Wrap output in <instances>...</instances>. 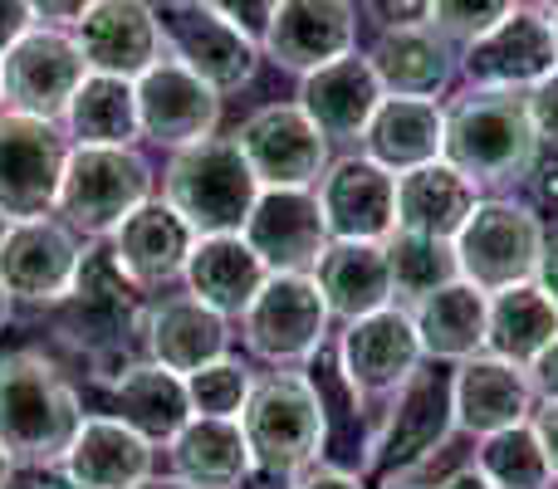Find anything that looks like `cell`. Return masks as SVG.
Returning <instances> with one entry per match:
<instances>
[{"instance_id":"obj_1","label":"cell","mask_w":558,"mask_h":489,"mask_svg":"<svg viewBox=\"0 0 558 489\" xmlns=\"http://www.w3.org/2000/svg\"><path fill=\"white\" fill-rule=\"evenodd\" d=\"M78 426H84V402L54 357L35 347L0 357V451L10 455V465L54 470L74 445Z\"/></svg>"},{"instance_id":"obj_2","label":"cell","mask_w":558,"mask_h":489,"mask_svg":"<svg viewBox=\"0 0 558 489\" xmlns=\"http://www.w3.org/2000/svg\"><path fill=\"white\" fill-rule=\"evenodd\" d=\"M137 294L143 289L118 269L108 241H84L74 289H69V298L54 304V333L64 343H74L78 353L94 357L98 382H118L133 363H143V357L128 353L133 333H143V318H147Z\"/></svg>"},{"instance_id":"obj_3","label":"cell","mask_w":558,"mask_h":489,"mask_svg":"<svg viewBox=\"0 0 558 489\" xmlns=\"http://www.w3.org/2000/svg\"><path fill=\"white\" fill-rule=\"evenodd\" d=\"M241 431L251 445L255 475L294 485L328 451V402L318 396L314 377L279 367V372L255 377V392L241 412Z\"/></svg>"},{"instance_id":"obj_4","label":"cell","mask_w":558,"mask_h":489,"mask_svg":"<svg viewBox=\"0 0 558 489\" xmlns=\"http://www.w3.org/2000/svg\"><path fill=\"white\" fill-rule=\"evenodd\" d=\"M539 133L530 123L524 94L465 88L446 108V162L475 186H510L539 167Z\"/></svg>"},{"instance_id":"obj_5","label":"cell","mask_w":558,"mask_h":489,"mask_svg":"<svg viewBox=\"0 0 558 489\" xmlns=\"http://www.w3.org/2000/svg\"><path fill=\"white\" fill-rule=\"evenodd\" d=\"M162 201L196 235H241L260 201V182L235 137H206L172 152L162 172Z\"/></svg>"},{"instance_id":"obj_6","label":"cell","mask_w":558,"mask_h":489,"mask_svg":"<svg viewBox=\"0 0 558 489\" xmlns=\"http://www.w3.org/2000/svg\"><path fill=\"white\" fill-rule=\"evenodd\" d=\"M456 436V406H451V372L441 367H416L402 387L383 402L373 416V436H367V470L402 480V475L422 470L432 455L446 451Z\"/></svg>"},{"instance_id":"obj_7","label":"cell","mask_w":558,"mask_h":489,"mask_svg":"<svg viewBox=\"0 0 558 489\" xmlns=\"http://www.w3.org/2000/svg\"><path fill=\"white\" fill-rule=\"evenodd\" d=\"M143 201H153V167L137 147H69L54 216L84 241H108Z\"/></svg>"},{"instance_id":"obj_8","label":"cell","mask_w":558,"mask_h":489,"mask_svg":"<svg viewBox=\"0 0 558 489\" xmlns=\"http://www.w3.org/2000/svg\"><path fill=\"white\" fill-rule=\"evenodd\" d=\"M451 245L465 284H475L481 294H500L510 284H530L549 235H544V216L534 206L490 196L475 206Z\"/></svg>"},{"instance_id":"obj_9","label":"cell","mask_w":558,"mask_h":489,"mask_svg":"<svg viewBox=\"0 0 558 489\" xmlns=\"http://www.w3.org/2000/svg\"><path fill=\"white\" fill-rule=\"evenodd\" d=\"M328 304L314 274H270L241 314L245 347L270 367H304L328 343Z\"/></svg>"},{"instance_id":"obj_10","label":"cell","mask_w":558,"mask_h":489,"mask_svg":"<svg viewBox=\"0 0 558 489\" xmlns=\"http://www.w3.org/2000/svg\"><path fill=\"white\" fill-rule=\"evenodd\" d=\"M157 25H162L167 54L192 69L196 78H206L216 94L245 88L260 69V45L251 35H241L231 20L216 15L206 0H162Z\"/></svg>"},{"instance_id":"obj_11","label":"cell","mask_w":558,"mask_h":489,"mask_svg":"<svg viewBox=\"0 0 558 489\" xmlns=\"http://www.w3.org/2000/svg\"><path fill=\"white\" fill-rule=\"evenodd\" d=\"M84 78H88V64L69 29L35 25L0 54V94H5L10 113L59 123Z\"/></svg>"},{"instance_id":"obj_12","label":"cell","mask_w":558,"mask_h":489,"mask_svg":"<svg viewBox=\"0 0 558 489\" xmlns=\"http://www.w3.org/2000/svg\"><path fill=\"white\" fill-rule=\"evenodd\" d=\"M338 377L348 382V392L363 406L387 402L416 367L426 363L422 338H416V323L402 304L377 308L367 318H353L338 338Z\"/></svg>"},{"instance_id":"obj_13","label":"cell","mask_w":558,"mask_h":489,"mask_svg":"<svg viewBox=\"0 0 558 489\" xmlns=\"http://www.w3.org/2000/svg\"><path fill=\"white\" fill-rule=\"evenodd\" d=\"M260 192H314L328 172V137L299 103H265L235 133Z\"/></svg>"},{"instance_id":"obj_14","label":"cell","mask_w":558,"mask_h":489,"mask_svg":"<svg viewBox=\"0 0 558 489\" xmlns=\"http://www.w3.org/2000/svg\"><path fill=\"white\" fill-rule=\"evenodd\" d=\"M558 69V45H554V20L544 10L520 5L505 15L495 29L481 39L461 45V74L471 88H505V94H530Z\"/></svg>"},{"instance_id":"obj_15","label":"cell","mask_w":558,"mask_h":489,"mask_svg":"<svg viewBox=\"0 0 558 489\" xmlns=\"http://www.w3.org/2000/svg\"><path fill=\"white\" fill-rule=\"evenodd\" d=\"M69 133L45 118L0 113V206L15 221L54 211L59 176L69 162Z\"/></svg>"},{"instance_id":"obj_16","label":"cell","mask_w":558,"mask_h":489,"mask_svg":"<svg viewBox=\"0 0 558 489\" xmlns=\"http://www.w3.org/2000/svg\"><path fill=\"white\" fill-rule=\"evenodd\" d=\"M78 259H84V241L78 231H69L54 211L45 216H25V221L10 225L5 245H0V284L10 298L20 304H49L69 298L78 274Z\"/></svg>"},{"instance_id":"obj_17","label":"cell","mask_w":558,"mask_h":489,"mask_svg":"<svg viewBox=\"0 0 558 489\" xmlns=\"http://www.w3.org/2000/svg\"><path fill=\"white\" fill-rule=\"evenodd\" d=\"M133 88H137V127H143L147 143L182 152V147L216 137L221 94L206 78H196L186 64H177L172 54L157 59Z\"/></svg>"},{"instance_id":"obj_18","label":"cell","mask_w":558,"mask_h":489,"mask_svg":"<svg viewBox=\"0 0 558 489\" xmlns=\"http://www.w3.org/2000/svg\"><path fill=\"white\" fill-rule=\"evenodd\" d=\"M69 35H74L88 74H113L133 78V84L167 54L153 0H94V10Z\"/></svg>"},{"instance_id":"obj_19","label":"cell","mask_w":558,"mask_h":489,"mask_svg":"<svg viewBox=\"0 0 558 489\" xmlns=\"http://www.w3.org/2000/svg\"><path fill=\"white\" fill-rule=\"evenodd\" d=\"M333 241H387L397 231V176L373 157H338L314 186Z\"/></svg>"},{"instance_id":"obj_20","label":"cell","mask_w":558,"mask_h":489,"mask_svg":"<svg viewBox=\"0 0 558 489\" xmlns=\"http://www.w3.org/2000/svg\"><path fill=\"white\" fill-rule=\"evenodd\" d=\"M357 45V5L353 0H279L260 54L289 74H314L333 59L353 54Z\"/></svg>"},{"instance_id":"obj_21","label":"cell","mask_w":558,"mask_h":489,"mask_svg":"<svg viewBox=\"0 0 558 489\" xmlns=\"http://www.w3.org/2000/svg\"><path fill=\"white\" fill-rule=\"evenodd\" d=\"M241 235L270 274H314L324 249L333 245L314 192H260Z\"/></svg>"},{"instance_id":"obj_22","label":"cell","mask_w":558,"mask_h":489,"mask_svg":"<svg viewBox=\"0 0 558 489\" xmlns=\"http://www.w3.org/2000/svg\"><path fill=\"white\" fill-rule=\"evenodd\" d=\"M383 98L387 94H383V84H377L367 54L353 49V54H343V59H333V64L299 78L294 103L304 108V118L328 143H363V133Z\"/></svg>"},{"instance_id":"obj_23","label":"cell","mask_w":558,"mask_h":489,"mask_svg":"<svg viewBox=\"0 0 558 489\" xmlns=\"http://www.w3.org/2000/svg\"><path fill=\"white\" fill-rule=\"evenodd\" d=\"M451 406H456V431L495 436L524 426L534 416V387L530 372L495 353H475L456 363L451 372Z\"/></svg>"},{"instance_id":"obj_24","label":"cell","mask_w":558,"mask_h":489,"mask_svg":"<svg viewBox=\"0 0 558 489\" xmlns=\"http://www.w3.org/2000/svg\"><path fill=\"white\" fill-rule=\"evenodd\" d=\"M192 245H196V231L162 201V196L143 201L113 235H108V249H113L118 269H123L137 289H162V284H172V279H182Z\"/></svg>"},{"instance_id":"obj_25","label":"cell","mask_w":558,"mask_h":489,"mask_svg":"<svg viewBox=\"0 0 558 489\" xmlns=\"http://www.w3.org/2000/svg\"><path fill=\"white\" fill-rule=\"evenodd\" d=\"M226 347H231V323H226V314H216L211 304H202V298H192V294L162 298V304H153L143 318V353L177 377L202 372L206 363L226 357Z\"/></svg>"},{"instance_id":"obj_26","label":"cell","mask_w":558,"mask_h":489,"mask_svg":"<svg viewBox=\"0 0 558 489\" xmlns=\"http://www.w3.org/2000/svg\"><path fill=\"white\" fill-rule=\"evenodd\" d=\"M153 455L157 445L143 441L118 416H84L59 470H64V485L74 489H137L153 475Z\"/></svg>"},{"instance_id":"obj_27","label":"cell","mask_w":558,"mask_h":489,"mask_svg":"<svg viewBox=\"0 0 558 489\" xmlns=\"http://www.w3.org/2000/svg\"><path fill=\"white\" fill-rule=\"evenodd\" d=\"M367 64H373L383 94L436 98L451 88L461 54H456V45L436 25H416V29H383L377 45L367 49Z\"/></svg>"},{"instance_id":"obj_28","label":"cell","mask_w":558,"mask_h":489,"mask_svg":"<svg viewBox=\"0 0 558 489\" xmlns=\"http://www.w3.org/2000/svg\"><path fill=\"white\" fill-rule=\"evenodd\" d=\"M475 206H481V186L465 172H456L446 157L397 176V231L456 241Z\"/></svg>"},{"instance_id":"obj_29","label":"cell","mask_w":558,"mask_h":489,"mask_svg":"<svg viewBox=\"0 0 558 489\" xmlns=\"http://www.w3.org/2000/svg\"><path fill=\"white\" fill-rule=\"evenodd\" d=\"M446 152V108L436 98H392L377 103L373 123L363 133V157L387 167L392 176L426 167Z\"/></svg>"},{"instance_id":"obj_30","label":"cell","mask_w":558,"mask_h":489,"mask_svg":"<svg viewBox=\"0 0 558 489\" xmlns=\"http://www.w3.org/2000/svg\"><path fill=\"white\" fill-rule=\"evenodd\" d=\"M182 279H186V294L192 298L211 304L216 314L235 318V314H245L251 298L265 289L270 269L245 245V235H196Z\"/></svg>"},{"instance_id":"obj_31","label":"cell","mask_w":558,"mask_h":489,"mask_svg":"<svg viewBox=\"0 0 558 489\" xmlns=\"http://www.w3.org/2000/svg\"><path fill=\"white\" fill-rule=\"evenodd\" d=\"M314 279H318V294H324L328 314L343 318V323L397 304L383 241H333L324 249V259H318Z\"/></svg>"},{"instance_id":"obj_32","label":"cell","mask_w":558,"mask_h":489,"mask_svg":"<svg viewBox=\"0 0 558 489\" xmlns=\"http://www.w3.org/2000/svg\"><path fill=\"white\" fill-rule=\"evenodd\" d=\"M422 338L426 363H465V357L485 353V328H490V294L475 284L456 279V284L426 294L422 304L407 308Z\"/></svg>"},{"instance_id":"obj_33","label":"cell","mask_w":558,"mask_h":489,"mask_svg":"<svg viewBox=\"0 0 558 489\" xmlns=\"http://www.w3.org/2000/svg\"><path fill=\"white\" fill-rule=\"evenodd\" d=\"M113 387V416L123 426H133L143 441L172 445L182 436V426L192 421V402H186V377L167 372L162 363L143 357L133 363Z\"/></svg>"},{"instance_id":"obj_34","label":"cell","mask_w":558,"mask_h":489,"mask_svg":"<svg viewBox=\"0 0 558 489\" xmlns=\"http://www.w3.org/2000/svg\"><path fill=\"white\" fill-rule=\"evenodd\" d=\"M167 451L177 480L196 489H241L255 470L241 421H221V416H192Z\"/></svg>"},{"instance_id":"obj_35","label":"cell","mask_w":558,"mask_h":489,"mask_svg":"<svg viewBox=\"0 0 558 489\" xmlns=\"http://www.w3.org/2000/svg\"><path fill=\"white\" fill-rule=\"evenodd\" d=\"M64 133L74 147H133L143 137L137 127V88L133 78L88 74L64 108Z\"/></svg>"},{"instance_id":"obj_36","label":"cell","mask_w":558,"mask_h":489,"mask_svg":"<svg viewBox=\"0 0 558 489\" xmlns=\"http://www.w3.org/2000/svg\"><path fill=\"white\" fill-rule=\"evenodd\" d=\"M558 338V308L549 304L539 284H510L490 294V328H485V353L505 357V363L524 367Z\"/></svg>"},{"instance_id":"obj_37","label":"cell","mask_w":558,"mask_h":489,"mask_svg":"<svg viewBox=\"0 0 558 489\" xmlns=\"http://www.w3.org/2000/svg\"><path fill=\"white\" fill-rule=\"evenodd\" d=\"M383 245H387V269H392V298L402 308L422 304L426 294H436V289H446V284L461 279V265H456V245L451 241L392 231Z\"/></svg>"},{"instance_id":"obj_38","label":"cell","mask_w":558,"mask_h":489,"mask_svg":"<svg viewBox=\"0 0 558 489\" xmlns=\"http://www.w3.org/2000/svg\"><path fill=\"white\" fill-rule=\"evenodd\" d=\"M475 470L495 489H554V465H549V451H544L539 431H534V421L481 436Z\"/></svg>"},{"instance_id":"obj_39","label":"cell","mask_w":558,"mask_h":489,"mask_svg":"<svg viewBox=\"0 0 558 489\" xmlns=\"http://www.w3.org/2000/svg\"><path fill=\"white\" fill-rule=\"evenodd\" d=\"M255 392V372L241 357H216L202 372L186 377V402H192V416H221V421H241L245 402Z\"/></svg>"},{"instance_id":"obj_40","label":"cell","mask_w":558,"mask_h":489,"mask_svg":"<svg viewBox=\"0 0 558 489\" xmlns=\"http://www.w3.org/2000/svg\"><path fill=\"white\" fill-rule=\"evenodd\" d=\"M514 10H520V0H432V25L451 45H471Z\"/></svg>"},{"instance_id":"obj_41","label":"cell","mask_w":558,"mask_h":489,"mask_svg":"<svg viewBox=\"0 0 558 489\" xmlns=\"http://www.w3.org/2000/svg\"><path fill=\"white\" fill-rule=\"evenodd\" d=\"M206 5H211L221 20H231L241 35H251L255 45H260L265 29H270V20H275V10H279V0H206Z\"/></svg>"},{"instance_id":"obj_42","label":"cell","mask_w":558,"mask_h":489,"mask_svg":"<svg viewBox=\"0 0 558 489\" xmlns=\"http://www.w3.org/2000/svg\"><path fill=\"white\" fill-rule=\"evenodd\" d=\"M363 15L377 29H416L432 25V0H363Z\"/></svg>"},{"instance_id":"obj_43","label":"cell","mask_w":558,"mask_h":489,"mask_svg":"<svg viewBox=\"0 0 558 489\" xmlns=\"http://www.w3.org/2000/svg\"><path fill=\"white\" fill-rule=\"evenodd\" d=\"M524 103H530V123H534V133H539V143L558 147V69L524 94Z\"/></svg>"},{"instance_id":"obj_44","label":"cell","mask_w":558,"mask_h":489,"mask_svg":"<svg viewBox=\"0 0 558 489\" xmlns=\"http://www.w3.org/2000/svg\"><path fill=\"white\" fill-rule=\"evenodd\" d=\"M35 25H49V29H74L78 20L94 10V0H25Z\"/></svg>"},{"instance_id":"obj_45","label":"cell","mask_w":558,"mask_h":489,"mask_svg":"<svg viewBox=\"0 0 558 489\" xmlns=\"http://www.w3.org/2000/svg\"><path fill=\"white\" fill-rule=\"evenodd\" d=\"M289 489H367V485H363V475L357 470H343V465L318 461L314 470H304Z\"/></svg>"},{"instance_id":"obj_46","label":"cell","mask_w":558,"mask_h":489,"mask_svg":"<svg viewBox=\"0 0 558 489\" xmlns=\"http://www.w3.org/2000/svg\"><path fill=\"white\" fill-rule=\"evenodd\" d=\"M530 387L539 402H558V338L530 363Z\"/></svg>"},{"instance_id":"obj_47","label":"cell","mask_w":558,"mask_h":489,"mask_svg":"<svg viewBox=\"0 0 558 489\" xmlns=\"http://www.w3.org/2000/svg\"><path fill=\"white\" fill-rule=\"evenodd\" d=\"M29 29H35V15H29L25 0H0V54H5L20 35H29Z\"/></svg>"},{"instance_id":"obj_48","label":"cell","mask_w":558,"mask_h":489,"mask_svg":"<svg viewBox=\"0 0 558 489\" xmlns=\"http://www.w3.org/2000/svg\"><path fill=\"white\" fill-rule=\"evenodd\" d=\"M534 431H539L544 451H549L554 480H558V402H539V412H534Z\"/></svg>"},{"instance_id":"obj_49","label":"cell","mask_w":558,"mask_h":489,"mask_svg":"<svg viewBox=\"0 0 558 489\" xmlns=\"http://www.w3.org/2000/svg\"><path fill=\"white\" fill-rule=\"evenodd\" d=\"M534 284L549 294V304L558 308V235L549 245H544V255H539V269H534Z\"/></svg>"},{"instance_id":"obj_50","label":"cell","mask_w":558,"mask_h":489,"mask_svg":"<svg viewBox=\"0 0 558 489\" xmlns=\"http://www.w3.org/2000/svg\"><path fill=\"white\" fill-rule=\"evenodd\" d=\"M534 201L549 206V211H558V167H549V172L534 176Z\"/></svg>"},{"instance_id":"obj_51","label":"cell","mask_w":558,"mask_h":489,"mask_svg":"<svg viewBox=\"0 0 558 489\" xmlns=\"http://www.w3.org/2000/svg\"><path fill=\"white\" fill-rule=\"evenodd\" d=\"M441 489H495V485L485 480V475L475 470V465H465V470H456V475H451V480H446Z\"/></svg>"},{"instance_id":"obj_52","label":"cell","mask_w":558,"mask_h":489,"mask_svg":"<svg viewBox=\"0 0 558 489\" xmlns=\"http://www.w3.org/2000/svg\"><path fill=\"white\" fill-rule=\"evenodd\" d=\"M137 489H196V485H186V480H177V475H147Z\"/></svg>"},{"instance_id":"obj_53","label":"cell","mask_w":558,"mask_h":489,"mask_svg":"<svg viewBox=\"0 0 558 489\" xmlns=\"http://www.w3.org/2000/svg\"><path fill=\"white\" fill-rule=\"evenodd\" d=\"M520 5H530V10H544V15H558V0H520Z\"/></svg>"},{"instance_id":"obj_54","label":"cell","mask_w":558,"mask_h":489,"mask_svg":"<svg viewBox=\"0 0 558 489\" xmlns=\"http://www.w3.org/2000/svg\"><path fill=\"white\" fill-rule=\"evenodd\" d=\"M10 225H15V216L5 211V206H0V245H5V235H10Z\"/></svg>"},{"instance_id":"obj_55","label":"cell","mask_w":558,"mask_h":489,"mask_svg":"<svg viewBox=\"0 0 558 489\" xmlns=\"http://www.w3.org/2000/svg\"><path fill=\"white\" fill-rule=\"evenodd\" d=\"M10 304H15V298H10L5 284H0V328H5V318H10Z\"/></svg>"},{"instance_id":"obj_56","label":"cell","mask_w":558,"mask_h":489,"mask_svg":"<svg viewBox=\"0 0 558 489\" xmlns=\"http://www.w3.org/2000/svg\"><path fill=\"white\" fill-rule=\"evenodd\" d=\"M10 470H15V465H10V455L0 451V489H5V480H10Z\"/></svg>"},{"instance_id":"obj_57","label":"cell","mask_w":558,"mask_h":489,"mask_svg":"<svg viewBox=\"0 0 558 489\" xmlns=\"http://www.w3.org/2000/svg\"><path fill=\"white\" fill-rule=\"evenodd\" d=\"M554 45H558V15H554Z\"/></svg>"},{"instance_id":"obj_58","label":"cell","mask_w":558,"mask_h":489,"mask_svg":"<svg viewBox=\"0 0 558 489\" xmlns=\"http://www.w3.org/2000/svg\"><path fill=\"white\" fill-rule=\"evenodd\" d=\"M54 489H74V485H54Z\"/></svg>"},{"instance_id":"obj_59","label":"cell","mask_w":558,"mask_h":489,"mask_svg":"<svg viewBox=\"0 0 558 489\" xmlns=\"http://www.w3.org/2000/svg\"><path fill=\"white\" fill-rule=\"evenodd\" d=\"M0 108H5V94H0Z\"/></svg>"},{"instance_id":"obj_60","label":"cell","mask_w":558,"mask_h":489,"mask_svg":"<svg viewBox=\"0 0 558 489\" xmlns=\"http://www.w3.org/2000/svg\"><path fill=\"white\" fill-rule=\"evenodd\" d=\"M387 489H402V485H387Z\"/></svg>"}]
</instances>
